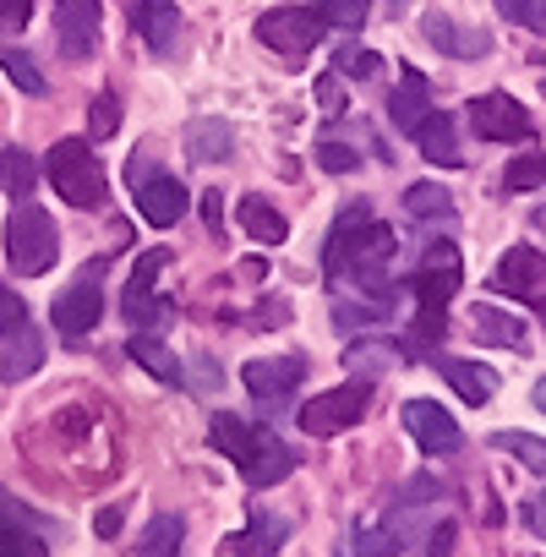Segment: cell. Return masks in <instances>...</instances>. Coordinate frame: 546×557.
I'll return each mask as SVG.
<instances>
[{
    "instance_id": "6da1fadb",
    "label": "cell",
    "mask_w": 546,
    "mask_h": 557,
    "mask_svg": "<svg viewBox=\"0 0 546 557\" xmlns=\"http://www.w3.org/2000/svg\"><path fill=\"white\" fill-rule=\"evenodd\" d=\"M394 251H399V235H394L388 224H377L367 202H350V208L334 219V230H328L323 268H328V278H345V273H350L377 307H394V296H399L394 273H388Z\"/></svg>"
},
{
    "instance_id": "7a4b0ae2",
    "label": "cell",
    "mask_w": 546,
    "mask_h": 557,
    "mask_svg": "<svg viewBox=\"0 0 546 557\" xmlns=\"http://www.w3.org/2000/svg\"><path fill=\"white\" fill-rule=\"evenodd\" d=\"M459 278H464V262H459V246L454 240H432L421 251V268L410 278L415 290V350H432L448 329V301L459 296Z\"/></svg>"
},
{
    "instance_id": "3957f363",
    "label": "cell",
    "mask_w": 546,
    "mask_h": 557,
    "mask_svg": "<svg viewBox=\"0 0 546 557\" xmlns=\"http://www.w3.org/2000/svg\"><path fill=\"white\" fill-rule=\"evenodd\" d=\"M45 175L61 191V202H72V208H104V197H110L104 164L94 159V143L88 137H61L45 153Z\"/></svg>"
},
{
    "instance_id": "277c9868",
    "label": "cell",
    "mask_w": 546,
    "mask_h": 557,
    "mask_svg": "<svg viewBox=\"0 0 546 557\" xmlns=\"http://www.w3.org/2000/svg\"><path fill=\"white\" fill-rule=\"evenodd\" d=\"M7 262L23 278H39V273H50L61 262V230H55V219L39 202H17L12 208V219H7Z\"/></svg>"
},
{
    "instance_id": "5b68a950",
    "label": "cell",
    "mask_w": 546,
    "mask_h": 557,
    "mask_svg": "<svg viewBox=\"0 0 546 557\" xmlns=\"http://www.w3.org/2000/svg\"><path fill=\"white\" fill-rule=\"evenodd\" d=\"M104 273H110V257H94L72 285L55 296V307H50V323H55V334L66 339V345H83L94 329H99V318H104Z\"/></svg>"
},
{
    "instance_id": "8992f818",
    "label": "cell",
    "mask_w": 546,
    "mask_h": 557,
    "mask_svg": "<svg viewBox=\"0 0 546 557\" xmlns=\"http://www.w3.org/2000/svg\"><path fill=\"white\" fill-rule=\"evenodd\" d=\"M164 262H170V246H148V251L132 262V278H126V290H121V312H126V323H132L137 334H159V329L175 318V307L159 296Z\"/></svg>"
},
{
    "instance_id": "52a82bcc",
    "label": "cell",
    "mask_w": 546,
    "mask_h": 557,
    "mask_svg": "<svg viewBox=\"0 0 546 557\" xmlns=\"http://www.w3.org/2000/svg\"><path fill=\"white\" fill-rule=\"evenodd\" d=\"M367 410H372V377H356V383H339V388L307 399V405L296 410V426H301L307 437H339V432H350Z\"/></svg>"
},
{
    "instance_id": "ba28073f",
    "label": "cell",
    "mask_w": 546,
    "mask_h": 557,
    "mask_svg": "<svg viewBox=\"0 0 546 557\" xmlns=\"http://www.w3.org/2000/svg\"><path fill=\"white\" fill-rule=\"evenodd\" d=\"M126 175H132L137 213H142L153 230H170V224H181V219H186V208H191L186 186H181L170 170H153V164H148V153H142V159H132V164H126Z\"/></svg>"
},
{
    "instance_id": "9c48e42d",
    "label": "cell",
    "mask_w": 546,
    "mask_h": 557,
    "mask_svg": "<svg viewBox=\"0 0 546 557\" xmlns=\"http://www.w3.org/2000/svg\"><path fill=\"white\" fill-rule=\"evenodd\" d=\"M323 17L312 12V7H273V12H262L257 17V39L268 45V50H280L285 61H301V55H312L318 45H323Z\"/></svg>"
},
{
    "instance_id": "30bf717a",
    "label": "cell",
    "mask_w": 546,
    "mask_h": 557,
    "mask_svg": "<svg viewBox=\"0 0 546 557\" xmlns=\"http://www.w3.org/2000/svg\"><path fill=\"white\" fill-rule=\"evenodd\" d=\"M492 285H497L502 296H513V301H530V307L546 318V251H535V246H508L502 262H497V273H492Z\"/></svg>"
},
{
    "instance_id": "8fae6325",
    "label": "cell",
    "mask_w": 546,
    "mask_h": 557,
    "mask_svg": "<svg viewBox=\"0 0 546 557\" xmlns=\"http://www.w3.org/2000/svg\"><path fill=\"white\" fill-rule=\"evenodd\" d=\"M240 383L251 388V399L262 405H285L296 399V388L307 383V356H262L240 367Z\"/></svg>"
},
{
    "instance_id": "7c38bea8",
    "label": "cell",
    "mask_w": 546,
    "mask_h": 557,
    "mask_svg": "<svg viewBox=\"0 0 546 557\" xmlns=\"http://www.w3.org/2000/svg\"><path fill=\"white\" fill-rule=\"evenodd\" d=\"M405 432H410L415 448L432 454V459H448V454H459V443H464L459 421H454L437 399H410V405H405Z\"/></svg>"
},
{
    "instance_id": "4fadbf2b",
    "label": "cell",
    "mask_w": 546,
    "mask_h": 557,
    "mask_svg": "<svg viewBox=\"0 0 546 557\" xmlns=\"http://www.w3.org/2000/svg\"><path fill=\"white\" fill-rule=\"evenodd\" d=\"M470 126L486 143H524L530 137V115H524V104L513 94H481V99H470Z\"/></svg>"
},
{
    "instance_id": "5bb4252c",
    "label": "cell",
    "mask_w": 546,
    "mask_h": 557,
    "mask_svg": "<svg viewBox=\"0 0 546 557\" xmlns=\"http://www.w3.org/2000/svg\"><path fill=\"white\" fill-rule=\"evenodd\" d=\"M99 0H55V39L66 61H88L99 50Z\"/></svg>"
},
{
    "instance_id": "9a60e30c",
    "label": "cell",
    "mask_w": 546,
    "mask_h": 557,
    "mask_svg": "<svg viewBox=\"0 0 546 557\" xmlns=\"http://www.w3.org/2000/svg\"><path fill=\"white\" fill-rule=\"evenodd\" d=\"M0 557H50V541L39 535V513H28L7 492H0Z\"/></svg>"
},
{
    "instance_id": "2e32d148",
    "label": "cell",
    "mask_w": 546,
    "mask_h": 557,
    "mask_svg": "<svg viewBox=\"0 0 546 557\" xmlns=\"http://www.w3.org/2000/svg\"><path fill=\"white\" fill-rule=\"evenodd\" d=\"M426 115H432V83H426V72L399 66V83H394V94H388V121H394V132L415 137Z\"/></svg>"
},
{
    "instance_id": "e0dca14e",
    "label": "cell",
    "mask_w": 546,
    "mask_h": 557,
    "mask_svg": "<svg viewBox=\"0 0 546 557\" xmlns=\"http://www.w3.org/2000/svg\"><path fill=\"white\" fill-rule=\"evenodd\" d=\"M421 34H426L432 50H443V55H454V61H481V55H492V34H486V28H464V23H454V17H443V12H426Z\"/></svg>"
},
{
    "instance_id": "ac0fdd59",
    "label": "cell",
    "mask_w": 546,
    "mask_h": 557,
    "mask_svg": "<svg viewBox=\"0 0 546 557\" xmlns=\"http://www.w3.org/2000/svg\"><path fill=\"white\" fill-rule=\"evenodd\" d=\"M126 12H132L137 39H142L153 55H170V50H175V39H181V12L170 7V0H126Z\"/></svg>"
},
{
    "instance_id": "d6986e66",
    "label": "cell",
    "mask_w": 546,
    "mask_h": 557,
    "mask_svg": "<svg viewBox=\"0 0 546 557\" xmlns=\"http://www.w3.org/2000/svg\"><path fill=\"white\" fill-rule=\"evenodd\" d=\"M208 437H213V448H219L224 459H235L240 470H251V459H257V454H262V443H268V426L257 432V426H246L240 416L219 410V416L208 421Z\"/></svg>"
},
{
    "instance_id": "ffe728a7",
    "label": "cell",
    "mask_w": 546,
    "mask_h": 557,
    "mask_svg": "<svg viewBox=\"0 0 546 557\" xmlns=\"http://www.w3.org/2000/svg\"><path fill=\"white\" fill-rule=\"evenodd\" d=\"M437 372H443V377H448V388H454L464 405H475V410H481V405H492V399H497V388H502V383H497V372H492V367H481V361L437 356Z\"/></svg>"
},
{
    "instance_id": "44dd1931",
    "label": "cell",
    "mask_w": 546,
    "mask_h": 557,
    "mask_svg": "<svg viewBox=\"0 0 546 557\" xmlns=\"http://www.w3.org/2000/svg\"><path fill=\"white\" fill-rule=\"evenodd\" d=\"M235 153V126L219 121V115H197L186 126V159L191 164H224Z\"/></svg>"
},
{
    "instance_id": "7402d4cb",
    "label": "cell",
    "mask_w": 546,
    "mask_h": 557,
    "mask_svg": "<svg viewBox=\"0 0 546 557\" xmlns=\"http://www.w3.org/2000/svg\"><path fill=\"white\" fill-rule=\"evenodd\" d=\"M285 541H290V519H280V513H251L246 530L229 541V552H235V557H273Z\"/></svg>"
},
{
    "instance_id": "603a6c76",
    "label": "cell",
    "mask_w": 546,
    "mask_h": 557,
    "mask_svg": "<svg viewBox=\"0 0 546 557\" xmlns=\"http://www.w3.org/2000/svg\"><path fill=\"white\" fill-rule=\"evenodd\" d=\"M39 367H45V334L28 323L17 339L0 345V383H23V377H34Z\"/></svg>"
},
{
    "instance_id": "cb8c5ba5",
    "label": "cell",
    "mask_w": 546,
    "mask_h": 557,
    "mask_svg": "<svg viewBox=\"0 0 546 557\" xmlns=\"http://www.w3.org/2000/svg\"><path fill=\"white\" fill-rule=\"evenodd\" d=\"M475 339L481 345H497V350H530V329H524V318H513V312H502V307H475Z\"/></svg>"
},
{
    "instance_id": "d4e9b609",
    "label": "cell",
    "mask_w": 546,
    "mask_h": 557,
    "mask_svg": "<svg viewBox=\"0 0 546 557\" xmlns=\"http://www.w3.org/2000/svg\"><path fill=\"white\" fill-rule=\"evenodd\" d=\"M126 356H132L148 377H159V383H186L181 361L164 350V339H159V334H132V339H126Z\"/></svg>"
},
{
    "instance_id": "484cf974",
    "label": "cell",
    "mask_w": 546,
    "mask_h": 557,
    "mask_svg": "<svg viewBox=\"0 0 546 557\" xmlns=\"http://www.w3.org/2000/svg\"><path fill=\"white\" fill-rule=\"evenodd\" d=\"M240 230L251 240H262V246H280L290 235V219L273 208V202H262V197H240Z\"/></svg>"
},
{
    "instance_id": "4316f807",
    "label": "cell",
    "mask_w": 546,
    "mask_h": 557,
    "mask_svg": "<svg viewBox=\"0 0 546 557\" xmlns=\"http://www.w3.org/2000/svg\"><path fill=\"white\" fill-rule=\"evenodd\" d=\"M34 186H39V159H34L28 148H0V191L17 197V202H28Z\"/></svg>"
},
{
    "instance_id": "83f0119b",
    "label": "cell",
    "mask_w": 546,
    "mask_h": 557,
    "mask_svg": "<svg viewBox=\"0 0 546 557\" xmlns=\"http://www.w3.org/2000/svg\"><path fill=\"white\" fill-rule=\"evenodd\" d=\"M415 143H421V153H426L432 164H443V170H459V164H464V159H459V143H454V121H448V115H437V110L421 121Z\"/></svg>"
},
{
    "instance_id": "f1b7e54d",
    "label": "cell",
    "mask_w": 546,
    "mask_h": 557,
    "mask_svg": "<svg viewBox=\"0 0 546 557\" xmlns=\"http://www.w3.org/2000/svg\"><path fill=\"white\" fill-rule=\"evenodd\" d=\"M186 541V519L181 513H153L148 530L137 535V557H181Z\"/></svg>"
},
{
    "instance_id": "f546056e",
    "label": "cell",
    "mask_w": 546,
    "mask_h": 557,
    "mask_svg": "<svg viewBox=\"0 0 546 557\" xmlns=\"http://www.w3.org/2000/svg\"><path fill=\"white\" fill-rule=\"evenodd\" d=\"M290 470H296V448H290V443H280V437L268 432L262 454H257V459H251V470H246V486H280Z\"/></svg>"
},
{
    "instance_id": "4dcf8cb0",
    "label": "cell",
    "mask_w": 546,
    "mask_h": 557,
    "mask_svg": "<svg viewBox=\"0 0 546 557\" xmlns=\"http://www.w3.org/2000/svg\"><path fill=\"white\" fill-rule=\"evenodd\" d=\"M399 356H405V350H399L394 339H350V350H345V372H356V377H377V372H388Z\"/></svg>"
},
{
    "instance_id": "1f68e13d",
    "label": "cell",
    "mask_w": 546,
    "mask_h": 557,
    "mask_svg": "<svg viewBox=\"0 0 546 557\" xmlns=\"http://www.w3.org/2000/svg\"><path fill=\"white\" fill-rule=\"evenodd\" d=\"M405 546L388 535V524L377 530V524H361V530H350L339 546H334V557H399Z\"/></svg>"
},
{
    "instance_id": "d6a6232c",
    "label": "cell",
    "mask_w": 546,
    "mask_h": 557,
    "mask_svg": "<svg viewBox=\"0 0 546 557\" xmlns=\"http://www.w3.org/2000/svg\"><path fill=\"white\" fill-rule=\"evenodd\" d=\"M405 213H410V219H454V197H448V186H437V181H415V186L405 191Z\"/></svg>"
},
{
    "instance_id": "836d02e7",
    "label": "cell",
    "mask_w": 546,
    "mask_h": 557,
    "mask_svg": "<svg viewBox=\"0 0 546 557\" xmlns=\"http://www.w3.org/2000/svg\"><path fill=\"white\" fill-rule=\"evenodd\" d=\"M502 454H513L524 470H535V475H546V437H535V432H497L492 437Z\"/></svg>"
},
{
    "instance_id": "e575fe53",
    "label": "cell",
    "mask_w": 546,
    "mask_h": 557,
    "mask_svg": "<svg viewBox=\"0 0 546 557\" xmlns=\"http://www.w3.org/2000/svg\"><path fill=\"white\" fill-rule=\"evenodd\" d=\"M0 72H7L23 94H34V99L45 94V72L34 66V55H28V50H7V45H0Z\"/></svg>"
},
{
    "instance_id": "d590c367",
    "label": "cell",
    "mask_w": 546,
    "mask_h": 557,
    "mask_svg": "<svg viewBox=\"0 0 546 557\" xmlns=\"http://www.w3.org/2000/svg\"><path fill=\"white\" fill-rule=\"evenodd\" d=\"M312 12L323 17V28H345V34L367 28V0H318Z\"/></svg>"
},
{
    "instance_id": "8d00e7d4",
    "label": "cell",
    "mask_w": 546,
    "mask_h": 557,
    "mask_svg": "<svg viewBox=\"0 0 546 557\" xmlns=\"http://www.w3.org/2000/svg\"><path fill=\"white\" fill-rule=\"evenodd\" d=\"M121 132V99L115 94H99L88 104V143H110Z\"/></svg>"
},
{
    "instance_id": "74e56055",
    "label": "cell",
    "mask_w": 546,
    "mask_h": 557,
    "mask_svg": "<svg viewBox=\"0 0 546 557\" xmlns=\"http://www.w3.org/2000/svg\"><path fill=\"white\" fill-rule=\"evenodd\" d=\"M334 72L350 77V83H367V77L383 72V55H372V50H361V45H345V50L334 55Z\"/></svg>"
},
{
    "instance_id": "f35d334b",
    "label": "cell",
    "mask_w": 546,
    "mask_h": 557,
    "mask_svg": "<svg viewBox=\"0 0 546 557\" xmlns=\"http://www.w3.org/2000/svg\"><path fill=\"white\" fill-rule=\"evenodd\" d=\"M541 181H546V159H541V153H519V159L502 170V186H508V191H535Z\"/></svg>"
},
{
    "instance_id": "ab89813d",
    "label": "cell",
    "mask_w": 546,
    "mask_h": 557,
    "mask_svg": "<svg viewBox=\"0 0 546 557\" xmlns=\"http://www.w3.org/2000/svg\"><path fill=\"white\" fill-rule=\"evenodd\" d=\"M497 12L508 23H519V28H530V34L546 39V0H497Z\"/></svg>"
},
{
    "instance_id": "60d3db41",
    "label": "cell",
    "mask_w": 546,
    "mask_h": 557,
    "mask_svg": "<svg viewBox=\"0 0 546 557\" xmlns=\"http://www.w3.org/2000/svg\"><path fill=\"white\" fill-rule=\"evenodd\" d=\"M383 318H388V307H377V301H372V307H350V301L334 307V329H339V334H361V329H372V323H383Z\"/></svg>"
},
{
    "instance_id": "b9f144b4",
    "label": "cell",
    "mask_w": 546,
    "mask_h": 557,
    "mask_svg": "<svg viewBox=\"0 0 546 557\" xmlns=\"http://www.w3.org/2000/svg\"><path fill=\"white\" fill-rule=\"evenodd\" d=\"M23 329H28V307H23V296H17V290H0V345L17 339Z\"/></svg>"
},
{
    "instance_id": "7bdbcfd3",
    "label": "cell",
    "mask_w": 546,
    "mask_h": 557,
    "mask_svg": "<svg viewBox=\"0 0 546 557\" xmlns=\"http://www.w3.org/2000/svg\"><path fill=\"white\" fill-rule=\"evenodd\" d=\"M318 164H323L328 175H350V170L361 164V153L345 148V143H318Z\"/></svg>"
},
{
    "instance_id": "ee69618b",
    "label": "cell",
    "mask_w": 546,
    "mask_h": 557,
    "mask_svg": "<svg viewBox=\"0 0 546 557\" xmlns=\"http://www.w3.org/2000/svg\"><path fill=\"white\" fill-rule=\"evenodd\" d=\"M437 497H443V486H437L432 475H410L405 492H399L394 503H405V508H426V503H437Z\"/></svg>"
},
{
    "instance_id": "f6af8a7d",
    "label": "cell",
    "mask_w": 546,
    "mask_h": 557,
    "mask_svg": "<svg viewBox=\"0 0 546 557\" xmlns=\"http://www.w3.org/2000/svg\"><path fill=\"white\" fill-rule=\"evenodd\" d=\"M34 17V0H0V34H23Z\"/></svg>"
},
{
    "instance_id": "bcb514c9",
    "label": "cell",
    "mask_w": 546,
    "mask_h": 557,
    "mask_svg": "<svg viewBox=\"0 0 546 557\" xmlns=\"http://www.w3.org/2000/svg\"><path fill=\"white\" fill-rule=\"evenodd\" d=\"M186 383H191L197 394H213V388L224 383V372L213 367V356H191V377H186Z\"/></svg>"
},
{
    "instance_id": "7dc6e473",
    "label": "cell",
    "mask_w": 546,
    "mask_h": 557,
    "mask_svg": "<svg viewBox=\"0 0 546 557\" xmlns=\"http://www.w3.org/2000/svg\"><path fill=\"white\" fill-rule=\"evenodd\" d=\"M454 519H443V524H432V535H426V557H448L454 552Z\"/></svg>"
},
{
    "instance_id": "c3c4849f",
    "label": "cell",
    "mask_w": 546,
    "mask_h": 557,
    "mask_svg": "<svg viewBox=\"0 0 546 557\" xmlns=\"http://www.w3.org/2000/svg\"><path fill=\"white\" fill-rule=\"evenodd\" d=\"M318 104H323V110H328V115H339V104H345V94H339V72H334V77H323V83H318Z\"/></svg>"
},
{
    "instance_id": "681fc988",
    "label": "cell",
    "mask_w": 546,
    "mask_h": 557,
    "mask_svg": "<svg viewBox=\"0 0 546 557\" xmlns=\"http://www.w3.org/2000/svg\"><path fill=\"white\" fill-rule=\"evenodd\" d=\"M202 219H208L213 235L224 230V197H219V191H202Z\"/></svg>"
},
{
    "instance_id": "f907efd6",
    "label": "cell",
    "mask_w": 546,
    "mask_h": 557,
    "mask_svg": "<svg viewBox=\"0 0 546 557\" xmlns=\"http://www.w3.org/2000/svg\"><path fill=\"white\" fill-rule=\"evenodd\" d=\"M121 519H126L121 508H99V519H94V530H99V541H115V535H121Z\"/></svg>"
},
{
    "instance_id": "816d5d0a",
    "label": "cell",
    "mask_w": 546,
    "mask_h": 557,
    "mask_svg": "<svg viewBox=\"0 0 546 557\" xmlns=\"http://www.w3.org/2000/svg\"><path fill=\"white\" fill-rule=\"evenodd\" d=\"M524 524H530L535 535H546V492H541L535 503H524Z\"/></svg>"
},
{
    "instance_id": "f5cc1de1",
    "label": "cell",
    "mask_w": 546,
    "mask_h": 557,
    "mask_svg": "<svg viewBox=\"0 0 546 557\" xmlns=\"http://www.w3.org/2000/svg\"><path fill=\"white\" fill-rule=\"evenodd\" d=\"M535 405H541V410H546V377H541V383H535Z\"/></svg>"
},
{
    "instance_id": "db71d44e",
    "label": "cell",
    "mask_w": 546,
    "mask_h": 557,
    "mask_svg": "<svg viewBox=\"0 0 546 557\" xmlns=\"http://www.w3.org/2000/svg\"><path fill=\"white\" fill-rule=\"evenodd\" d=\"M388 7H394V12H399V7H405V0H388Z\"/></svg>"
}]
</instances>
